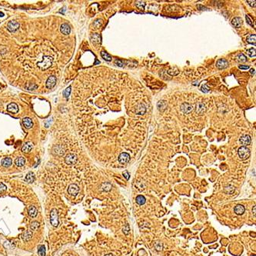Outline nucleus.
I'll return each instance as SVG.
<instances>
[{"label": "nucleus", "mask_w": 256, "mask_h": 256, "mask_svg": "<svg viewBox=\"0 0 256 256\" xmlns=\"http://www.w3.org/2000/svg\"><path fill=\"white\" fill-rule=\"evenodd\" d=\"M22 238L23 239L24 242H28V241H30L33 238V233L31 231H25L22 235Z\"/></svg>", "instance_id": "obj_19"}, {"label": "nucleus", "mask_w": 256, "mask_h": 256, "mask_svg": "<svg viewBox=\"0 0 256 256\" xmlns=\"http://www.w3.org/2000/svg\"><path fill=\"white\" fill-rule=\"evenodd\" d=\"M38 254L39 256H46V248L44 245H39L38 248Z\"/></svg>", "instance_id": "obj_29"}, {"label": "nucleus", "mask_w": 256, "mask_h": 256, "mask_svg": "<svg viewBox=\"0 0 256 256\" xmlns=\"http://www.w3.org/2000/svg\"><path fill=\"white\" fill-rule=\"evenodd\" d=\"M255 40H256V36L254 34L250 35L248 38H247V42L251 43V44H254L255 45Z\"/></svg>", "instance_id": "obj_33"}, {"label": "nucleus", "mask_w": 256, "mask_h": 256, "mask_svg": "<svg viewBox=\"0 0 256 256\" xmlns=\"http://www.w3.org/2000/svg\"><path fill=\"white\" fill-rule=\"evenodd\" d=\"M7 190L6 185H5L3 183H0V193H3Z\"/></svg>", "instance_id": "obj_38"}, {"label": "nucleus", "mask_w": 256, "mask_h": 256, "mask_svg": "<svg viewBox=\"0 0 256 256\" xmlns=\"http://www.w3.org/2000/svg\"><path fill=\"white\" fill-rule=\"evenodd\" d=\"M0 16H1V17L4 16V14H3V12H0Z\"/></svg>", "instance_id": "obj_50"}, {"label": "nucleus", "mask_w": 256, "mask_h": 256, "mask_svg": "<svg viewBox=\"0 0 256 256\" xmlns=\"http://www.w3.org/2000/svg\"><path fill=\"white\" fill-rule=\"evenodd\" d=\"M37 88V85L36 84H31V83H28L27 85H26V88L28 90H33V89H36Z\"/></svg>", "instance_id": "obj_37"}, {"label": "nucleus", "mask_w": 256, "mask_h": 256, "mask_svg": "<svg viewBox=\"0 0 256 256\" xmlns=\"http://www.w3.org/2000/svg\"><path fill=\"white\" fill-rule=\"evenodd\" d=\"M146 112V107L145 105L142 103H139L136 107H135V114H137L139 115H144Z\"/></svg>", "instance_id": "obj_9"}, {"label": "nucleus", "mask_w": 256, "mask_h": 256, "mask_svg": "<svg viewBox=\"0 0 256 256\" xmlns=\"http://www.w3.org/2000/svg\"><path fill=\"white\" fill-rule=\"evenodd\" d=\"M78 161V157L73 153H69L65 157V162L69 165H73Z\"/></svg>", "instance_id": "obj_4"}, {"label": "nucleus", "mask_w": 256, "mask_h": 256, "mask_svg": "<svg viewBox=\"0 0 256 256\" xmlns=\"http://www.w3.org/2000/svg\"><path fill=\"white\" fill-rule=\"evenodd\" d=\"M248 55L250 57H254L255 56V49L254 48H251L250 49L248 50Z\"/></svg>", "instance_id": "obj_36"}, {"label": "nucleus", "mask_w": 256, "mask_h": 256, "mask_svg": "<svg viewBox=\"0 0 256 256\" xmlns=\"http://www.w3.org/2000/svg\"><path fill=\"white\" fill-rule=\"evenodd\" d=\"M101 188H102V189L103 191H110V190L112 189V184L109 183V182H104V183L102 184Z\"/></svg>", "instance_id": "obj_26"}, {"label": "nucleus", "mask_w": 256, "mask_h": 256, "mask_svg": "<svg viewBox=\"0 0 256 256\" xmlns=\"http://www.w3.org/2000/svg\"><path fill=\"white\" fill-rule=\"evenodd\" d=\"M25 182H27L28 183H33L34 181H35V175H34V173L32 172H28L26 176H25Z\"/></svg>", "instance_id": "obj_23"}, {"label": "nucleus", "mask_w": 256, "mask_h": 256, "mask_svg": "<svg viewBox=\"0 0 256 256\" xmlns=\"http://www.w3.org/2000/svg\"><path fill=\"white\" fill-rule=\"evenodd\" d=\"M238 156L242 160H245L250 156V151L249 149L245 146H242L238 148Z\"/></svg>", "instance_id": "obj_2"}, {"label": "nucleus", "mask_w": 256, "mask_h": 256, "mask_svg": "<svg viewBox=\"0 0 256 256\" xmlns=\"http://www.w3.org/2000/svg\"><path fill=\"white\" fill-rule=\"evenodd\" d=\"M12 163V160L10 158H5L1 162V164L3 167H9Z\"/></svg>", "instance_id": "obj_25"}, {"label": "nucleus", "mask_w": 256, "mask_h": 256, "mask_svg": "<svg viewBox=\"0 0 256 256\" xmlns=\"http://www.w3.org/2000/svg\"><path fill=\"white\" fill-rule=\"evenodd\" d=\"M129 232H130L129 225V224H126V225H125V226L123 228V232H124V234L128 235V234L129 233Z\"/></svg>", "instance_id": "obj_40"}, {"label": "nucleus", "mask_w": 256, "mask_h": 256, "mask_svg": "<svg viewBox=\"0 0 256 256\" xmlns=\"http://www.w3.org/2000/svg\"><path fill=\"white\" fill-rule=\"evenodd\" d=\"M247 3L251 6V7H255V1H247Z\"/></svg>", "instance_id": "obj_46"}, {"label": "nucleus", "mask_w": 256, "mask_h": 256, "mask_svg": "<svg viewBox=\"0 0 256 256\" xmlns=\"http://www.w3.org/2000/svg\"><path fill=\"white\" fill-rule=\"evenodd\" d=\"M101 56L102 57V58H104L105 60V61L109 62V61H111V60H112V57L107 52H101Z\"/></svg>", "instance_id": "obj_31"}, {"label": "nucleus", "mask_w": 256, "mask_h": 256, "mask_svg": "<svg viewBox=\"0 0 256 256\" xmlns=\"http://www.w3.org/2000/svg\"><path fill=\"white\" fill-rule=\"evenodd\" d=\"M251 142V137L249 136V135H244V136H242V138L240 139V143L242 144L243 146H245V147H246V145H250Z\"/></svg>", "instance_id": "obj_14"}, {"label": "nucleus", "mask_w": 256, "mask_h": 256, "mask_svg": "<svg viewBox=\"0 0 256 256\" xmlns=\"http://www.w3.org/2000/svg\"><path fill=\"white\" fill-rule=\"evenodd\" d=\"M52 62H53V58L51 56L45 55V56H43L42 61L39 62L37 63V66L39 68H40L42 70H46L52 66Z\"/></svg>", "instance_id": "obj_1"}, {"label": "nucleus", "mask_w": 256, "mask_h": 256, "mask_svg": "<svg viewBox=\"0 0 256 256\" xmlns=\"http://www.w3.org/2000/svg\"><path fill=\"white\" fill-rule=\"evenodd\" d=\"M53 152L57 155H59V156H61L64 154L65 152V148L63 145H55L54 146L53 148Z\"/></svg>", "instance_id": "obj_11"}, {"label": "nucleus", "mask_w": 256, "mask_h": 256, "mask_svg": "<svg viewBox=\"0 0 256 256\" xmlns=\"http://www.w3.org/2000/svg\"><path fill=\"white\" fill-rule=\"evenodd\" d=\"M28 215L30 217L35 218V217H36V215L38 214V211H37V209L35 206L31 205L28 208Z\"/></svg>", "instance_id": "obj_17"}, {"label": "nucleus", "mask_w": 256, "mask_h": 256, "mask_svg": "<svg viewBox=\"0 0 256 256\" xmlns=\"http://www.w3.org/2000/svg\"><path fill=\"white\" fill-rule=\"evenodd\" d=\"M70 92H71V86H69L68 88H66L65 90H64V92H63V95L66 99H68L69 95H70Z\"/></svg>", "instance_id": "obj_34"}, {"label": "nucleus", "mask_w": 256, "mask_h": 256, "mask_svg": "<svg viewBox=\"0 0 256 256\" xmlns=\"http://www.w3.org/2000/svg\"><path fill=\"white\" fill-rule=\"evenodd\" d=\"M201 90L203 92H205V93H207V92H209V88H208V87L206 85H203L202 87L201 88Z\"/></svg>", "instance_id": "obj_41"}, {"label": "nucleus", "mask_w": 256, "mask_h": 256, "mask_svg": "<svg viewBox=\"0 0 256 256\" xmlns=\"http://www.w3.org/2000/svg\"><path fill=\"white\" fill-rule=\"evenodd\" d=\"M22 124L24 125V127L25 129H31L33 126V122L32 121V119L30 118H28V117H25L22 119Z\"/></svg>", "instance_id": "obj_15"}, {"label": "nucleus", "mask_w": 256, "mask_h": 256, "mask_svg": "<svg viewBox=\"0 0 256 256\" xmlns=\"http://www.w3.org/2000/svg\"><path fill=\"white\" fill-rule=\"evenodd\" d=\"M115 64H117V66H123V62L122 61V60H116V61H115Z\"/></svg>", "instance_id": "obj_43"}, {"label": "nucleus", "mask_w": 256, "mask_h": 256, "mask_svg": "<svg viewBox=\"0 0 256 256\" xmlns=\"http://www.w3.org/2000/svg\"><path fill=\"white\" fill-rule=\"evenodd\" d=\"M246 20H247V22H248V23L249 25H251V26H253V24L251 23V20L250 19V18H249L248 16H246Z\"/></svg>", "instance_id": "obj_47"}, {"label": "nucleus", "mask_w": 256, "mask_h": 256, "mask_svg": "<svg viewBox=\"0 0 256 256\" xmlns=\"http://www.w3.org/2000/svg\"><path fill=\"white\" fill-rule=\"evenodd\" d=\"M235 214L238 215H242L244 212H245V208L243 205H238L235 207Z\"/></svg>", "instance_id": "obj_20"}, {"label": "nucleus", "mask_w": 256, "mask_h": 256, "mask_svg": "<svg viewBox=\"0 0 256 256\" xmlns=\"http://www.w3.org/2000/svg\"><path fill=\"white\" fill-rule=\"evenodd\" d=\"M238 68H239L240 69L247 70V69H249V66H242V65H241V66H238Z\"/></svg>", "instance_id": "obj_44"}, {"label": "nucleus", "mask_w": 256, "mask_h": 256, "mask_svg": "<svg viewBox=\"0 0 256 256\" xmlns=\"http://www.w3.org/2000/svg\"><path fill=\"white\" fill-rule=\"evenodd\" d=\"M232 24L235 27L239 28L241 25H242V19L239 18V17H235V18H234V19L232 20Z\"/></svg>", "instance_id": "obj_24"}, {"label": "nucleus", "mask_w": 256, "mask_h": 256, "mask_svg": "<svg viewBox=\"0 0 256 256\" xmlns=\"http://www.w3.org/2000/svg\"><path fill=\"white\" fill-rule=\"evenodd\" d=\"M123 176L125 178L126 180H129V172H128L127 171H125V172H123Z\"/></svg>", "instance_id": "obj_45"}, {"label": "nucleus", "mask_w": 256, "mask_h": 256, "mask_svg": "<svg viewBox=\"0 0 256 256\" xmlns=\"http://www.w3.org/2000/svg\"><path fill=\"white\" fill-rule=\"evenodd\" d=\"M157 106H158V108L160 111H164L165 109L167 108V104L165 101H160V102H158Z\"/></svg>", "instance_id": "obj_27"}, {"label": "nucleus", "mask_w": 256, "mask_h": 256, "mask_svg": "<svg viewBox=\"0 0 256 256\" xmlns=\"http://www.w3.org/2000/svg\"><path fill=\"white\" fill-rule=\"evenodd\" d=\"M145 6V3H142V2H137L136 3V6L140 9H144Z\"/></svg>", "instance_id": "obj_39"}, {"label": "nucleus", "mask_w": 256, "mask_h": 256, "mask_svg": "<svg viewBox=\"0 0 256 256\" xmlns=\"http://www.w3.org/2000/svg\"><path fill=\"white\" fill-rule=\"evenodd\" d=\"M39 228V223L36 221H34L30 224V229H31L32 231H34V232L37 231Z\"/></svg>", "instance_id": "obj_28"}, {"label": "nucleus", "mask_w": 256, "mask_h": 256, "mask_svg": "<svg viewBox=\"0 0 256 256\" xmlns=\"http://www.w3.org/2000/svg\"><path fill=\"white\" fill-rule=\"evenodd\" d=\"M196 112L199 114V115H202L205 111V105L204 103L202 102H199L196 105Z\"/></svg>", "instance_id": "obj_18"}, {"label": "nucleus", "mask_w": 256, "mask_h": 256, "mask_svg": "<svg viewBox=\"0 0 256 256\" xmlns=\"http://www.w3.org/2000/svg\"><path fill=\"white\" fill-rule=\"evenodd\" d=\"M216 66L219 69H224L229 66V62L225 58H220L216 62Z\"/></svg>", "instance_id": "obj_10"}, {"label": "nucleus", "mask_w": 256, "mask_h": 256, "mask_svg": "<svg viewBox=\"0 0 256 256\" xmlns=\"http://www.w3.org/2000/svg\"><path fill=\"white\" fill-rule=\"evenodd\" d=\"M79 191V188L76 184H71L68 188V193L72 196H76Z\"/></svg>", "instance_id": "obj_6"}, {"label": "nucleus", "mask_w": 256, "mask_h": 256, "mask_svg": "<svg viewBox=\"0 0 256 256\" xmlns=\"http://www.w3.org/2000/svg\"><path fill=\"white\" fill-rule=\"evenodd\" d=\"M118 160L121 164H126L130 161V155L127 152H122L118 155Z\"/></svg>", "instance_id": "obj_7"}, {"label": "nucleus", "mask_w": 256, "mask_h": 256, "mask_svg": "<svg viewBox=\"0 0 256 256\" xmlns=\"http://www.w3.org/2000/svg\"><path fill=\"white\" fill-rule=\"evenodd\" d=\"M50 222L53 227H57L58 225V215L56 208H52L50 212Z\"/></svg>", "instance_id": "obj_3"}, {"label": "nucleus", "mask_w": 256, "mask_h": 256, "mask_svg": "<svg viewBox=\"0 0 256 256\" xmlns=\"http://www.w3.org/2000/svg\"><path fill=\"white\" fill-rule=\"evenodd\" d=\"M105 256H113V254H106Z\"/></svg>", "instance_id": "obj_51"}, {"label": "nucleus", "mask_w": 256, "mask_h": 256, "mask_svg": "<svg viewBox=\"0 0 256 256\" xmlns=\"http://www.w3.org/2000/svg\"><path fill=\"white\" fill-rule=\"evenodd\" d=\"M250 73H251V75H254V73H255V71H254V69H250Z\"/></svg>", "instance_id": "obj_49"}, {"label": "nucleus", "mask_w": 256, "mask_h": 256, "mask_svg": "<svg viewBox=\"0 0 256 256\" xmlns=\"http://www.w3.org/2000/svg\"><path fill=\"white\" fill-rule=\"evenodd\" d=\"M155 248L157 251H161L162 249V245L160 243V242H157L155 245Z\"/></svg>", "instance_id": "obj_42"}, {"label": "nucleus", "mask_w": 256, "mask_h": 256, "mask_svg": "<svg viewBox=\"0 0 256 256\" xmlns=\"http://www.w3.org/2000/svg\"><path fill=\"white\" fill-rule=\"evenodd\" d=\"M32 148H33V145L29 142H27L22 147V151L24 153H29L31 152Z\"/></svg>", "instance_id": "obj_22"}, {"label": "nucleus", "mask_w": 256, "mask_h": 256, "mask_svg": "<svg viewBox=\"0 0 256 256\" xmlns=\"http://www.w3.org/2000/svg\"><path fill=\"white\" fill-rule=\"evenodd\" d=\"M238 61L242 62H245L247 61V58H246L245 55H243V54H240V55H238Z\"/></svg>", "instance_id": "obj_35"}, {"label": "nucleus", "mask_w": 256, "mask_h": 256, "mask_svg": "<svg viewBox=\"0 0 256 256\" xmlns=\"http://www.w3.org/2000/svg\"><path fill=\"white\" fill-rule=\"evenodd\" d=\"M60 31H61V33L64 35H69L71 32V28L68 24L63 23L61 25V27H60Z\"/></svg>", "instance_id": "obj_16"}, {"label": "nucleus", "mask_w": 256, "mask_h": 256, "mask_svg": "<svg viewBox=\"0 0 256 256\" xmlns=\"http://www.w3.org/2000/svg\"><path fill=\"white\" fill-rule=\"evenodd\" d=\"M7 111L12 112V113H17L19 112V106H18V105L16 104V103H14V102H12L10 104H9L7 105Z\"/></svg>", "instance_id": "obj_13"}, {"label": "nucleus", "mask_w": 256, "mask_h": 256, "mask_svg": "<svg viewBox=\"0 0 256 256\" xmlns=\"http://www.w3.org/2000/svg\"><path fill=\"white\" fill-rule=\"evenodd\" d=\"M255 210H256V207H255V205L253 207V208H252V214H253V215L254 216H255Z\"/></svg>", "instance_id": "obj_48"}, {"label": "nucleus", "mask_w": 256, "mask_h": 256, "mask_svg": "<svg viewBox=\"0 0 256 256\" xmlns=\"http://www.w3.org/2000/svg\"><path fill=\"white\" fill-rule=\"evenodd\" d=\"M180 109H181V111H182L183 113L188 114V113H190L193 110V106H192L191 105H190V104L186 102V103H183V104L181 105Z\"/></svg>", "instance_id": "obj_8"}, {"label": "nucleus", "mask_w": 256, "mask_h": 256, "mask_svg": "<svg viewBox=\"0 0 256 256\" xmlns=\"http://www.w3.org/2000/svg\"><path fill=\"white\" fill-rule=\"evenodd\" d=\"M19 26H20V25L18 22L10 21L7 25V29L9 32L12 33V32H15V31H16V30H18L19 28Z\"/></svg>", "instance_id": "obj_5"}, {"label": "nucleus", "mask_w": 256, "mask_h": 256, "mask_svg": "<svg viewBox=\"0 0 256 256\" xmlns=\"http://www.w3.org/2000/svg\"><path fill=\"white\" fill-rule=\"evenodd\" d=\"M224 191H225V193H227V194H232L235 191V188L232 185H228L226 187H225Z\"/></svg>", "instance_id": "obj_32"}, {"label": "nucleus", "mask_w": 256, "mask_h": 256, "mask_svg": "<svg viewBox=\"0 0 256 256\" xmlns=\"http://www.w3.org/2000/svg\"><path fill=\"white\" fill-rule=\"evenodd\" d=\"M56 81H57V79H56V77H55V76H52L49 77L48 79H47V81H46V87H47L48 88H50V89L52 88L55 85Z\"/></svg>", "instance_id": "obj_12"}, {"label": "nucleus", "mask_w": 256, "mask_h": 256, "mask_svg": "<svg viewBox=\"0 0 256 256\" xmlns=\"http://www.w3.org/2000/svg\"><path fill=\"white\" fill-rule=\"evenodd\" d=\"M14 164L18 167H22L25 164V159L23 157H18L15 160Z\"/></svg>", "instance_id": "obj_21"}, {"label": "nucleus", "mask_w": 256, "mask_h": 256, "mask_svg": "<svg viewBox=\"0 0 256 256\" xmlns=\"http://www.w3.org/2000/svg\"><path fill=\"white\" fill-rule=\"evenodd\" d=\"M136 202L140 205H142L145 203V199L144 196H142V195H138V196L136 197Z\"/></svg>", "instance_id": "obj_30"}]
</instances>
